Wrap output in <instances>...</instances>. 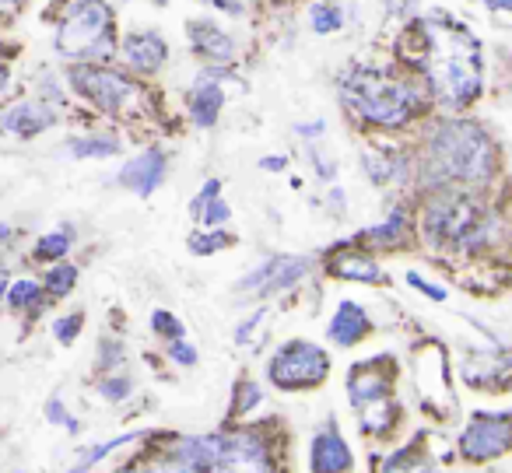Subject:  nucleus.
Wrapping results in <instances>:
<instances>
[{
    "instance_id": "nucleus-1",
    "label": "nucleus",
    "mask_w": 512,
    "mask_h": 473,
    "mask_svg": "<svg viewBox=\"0 0 512 473\" xmlns=\"http://www.w3.org/2000/svg\"><path fill=\"white\" fill-rule=\"evenodd\" d=\"M495 144L474 120H446L428 134L425 183L428 186H477L495 176Z\"/></svg>"
},
{
    "instance_id": "nucleus-2",
    "label": "nucleus",
    "mask_w": 512,
    "mask_h": 473,
    "mask_svg": "<svg viewBox=\"0 0 512 473\" xmlns=\"http://www.w3.org/2000/svg\"><path fill=\"white\" fill-rule=\"evenodd\" d=\"M151 473H274L264 438L253 431H214L176 442L162 459L148 463Z\"/></svg>"
},
{
    "instance_id": "nucleus-3",
    "label": "nucleus",
    "mask_w": 512,
    "mask_h": 473,
    "mask_svg": "<svg viewBox=\"0 0 512 473\" xmlns=\"http://www.w3.org/2000/svg\"><path fill=\"white\" fill-rule=\"evenodd\" d=\"M341 102L372 127H404L425 109V95L404 78H390L372 67H355L341 78Z\"/></svg>"
},
{
    "instance_id": "nucleus-4",
    "label": "nucleus",
    "mask_w": 512,
    "mask_h": 473,
    "mask_svg": "<svg viewBox=\"0 0 512 473\" xmlns=\"http://www.w3.org/2000/svg\"><path fill=\"white\" fill-rule=\"evenodd\" d=\"M53 46H57L60 57L78 60V64L113 60L116 46H120L113 8L106 0H74V4H67V11L60 15Z\"/></svg>"
},
{
    "instance_id": "nucleus-5",
    "label": "nucleus",
    "mask_w": 512,
    "mask_h": 473,
    "mask_svg": "<svg viewBox=\"0 0 512 473\" xmlns=\"http://www.w3.org/2000/svg\"><path fill=\"white\" fill-rule=\"evenodd\" d=\"M421 228H425V239L432 246L481 249L491 232V214L477 197H467V193H439V197L428 200Z\"/></svg>"
},
{
    "instance_id": "nucleus-6",
    "label": "nucleus",
    "mask_w": 512,
    "mask_h": 473,
    "mask_svg": "<svg viewBox=\"0 0 512 473\" xmlns=\"http://www.w3.org/2000/svg\"><path fill=\"white\" fill-rule=\"evenodd\" d=\"M71 85L85 95L92 106H99L109 116H127L141 102V88L120 71H109L102 64H74L67 71Z\"/></svg>"
},
{
    "instance_id": "nucleus-7",
    "label": "nucleus",
    "mask_w": 512,
    "mask_h": 473,
    "mask_svg": "<svg viewBox=\"0 0 512 473\" xmlns=\"http://www.w3.org/2000/svg\"><path fill=\"white\" fill-rule=\"evenodd\" d=\"M330 372V358L323 347L309 344V340H292L285 344L278 354L271 358V382L278 389H313L327 379Z\"/></svg>"
},
{
    "instance_id": "nucleus-8",
    "label": "nucleus",
    "mask_w": 512,
    "mask_h": 473,
    "mask_svg": "<svg viewBox=\"0 0 512 473\" xmlns=\"http://www.w3.org/2000/svg\"><path fill=\"white\" fill-rule=\"evenodd\" d=\"M512 417L505 410L498 414H474L467 424V431L460 435V452L474 463L481 459H495L509 449V431H512Z\"/></svg>"
},
{
    "instance_id": "nucleus-9",
    "label": "nucleus",
    "mask_w": 512,
    "mask_h": 473,
    "mask_svg": "<svg viewBox=\"0 0 512 473\" xmlns=\"http://www.w3.org/2000/svg\"><path fill=\"white\" fill-rule=\"evenodd\" d=\"M309 267H313V260H306V256H271L253 274L242 277L239 291L242 295H274V291H285L292 284H299L309 274Z\"/></svg>"
},
{
    "instance_id": "nucleus-10",
    "label": "nucleus",
    "mask_w": 512,
    "mask_h": 473,
    "mask_svg": "<svg viewBox=\"0 0 512 473\" xmlns=\"http://www.w3.org/2000/svg\"><path fill=\"white\" fill-rule=\"evenodd\" d=\"M165 172H169V158H165V151L148 148L123 165L120 176H116V183H120L123 190L137 193V197H151V193L165 183Z\"/></svg>"
},
{
    "instance_id": "nucleus-11",
    "label": "nucleus",
    "mask_w": 512,
    "mask_h": 473,
    "mask_svg": "<svg viewBox=\"0 0 512 473\" xmlns=\"http://www.w3.org/2000/svg\"><path fill=\"white\" fill-rule=\"evenodd\" d=\"M116 50H123L127 67L137 74H158L165 67V60H169V46H165V39L155 29L130 32L123 39V46H116Z\"/></svg>"
},
{
    "instance_id": "nucleus-12",
    "label": "nucleus",
    "mask_w": 512,
    "mask_h": 473,
    "mask_svg": "<svg viewBox=\"0 0 512 473\" xmlns=\"http://www.w3.org/2000/svg\"><path fill=\"white\" fill-rule=\"evenodd\" d=\"M186 36H190V46L200 60L214 67H225L235 60V39L228 36L221 25L207 22V18H197V22L186 25Z\"/></svg>"
},
{
    "instance_id": "nucleus-13",
    "label": "nucleus",
    "mask_w": 512,
    "mask_h": 473,
    "mask_svg": "<svg viewBox=\"0 0 512 473\" xmlns=\"http://www.w3.org/2000/svg\"><path fill=\"white\" fill-rule=\"evenodd\" d=\"M53 123H57V109L43 99L18 102V106L0 113V130L11 137H36V134H43V130H50Z\"/></svg>"
},
{
    "instance_id": "nucleus-14",
    "label": "nucleus",
    "mask_w": 512,
    "mask_h": 473,
    "mask_svg": "<svg viewBox=\"0 0 512 473\" xmlns=\"http://www.w3.org/2000/svg\"><path fill=\"white\" fill-rule=\"evenodd\" d=\"M351 466H355V459H351V449H348V442H344L341 431H337L334 424L316 431L313 449H309V470L313 473H348Z\"/></svg>"
},
{
    "instance_id": "nucleus-15",
    "label": "nucleus",
    "mask_w": 512,
    "mask_h": 473,
    "mask_svg": "<svg viewBox=\"0 0 512 473\" xmlns=\"http://www.w3.org/2000/svg\"><path fill=\"white\" fill-rule=\"evenodd\" d=\"M218 78H221V71H204L197 81H193L190 99H186V106H190V120L204 130L218 123L221 106H225V88L218 85Z\"/></svg>"
},
{
    "instance_id": "nucleus-16",
    "label": "nucleus",
    "mask_w": 512,
    "mask_h": 473,
    "mask_svg": "<svg viewBox=\"0 0 512 473\" xmlns=\"http://www.w3.org/2000/svg\"><path fill=\"white\" fill-rule=\"evenodd\" d=\"M372 330L369 316H365V309L358 302H341V309H337V316L330 319V340L341 347H355L365 340V333Z\"/></svg>"
},
{
    "instance_id": "nucleus-17",
    "label": "nucleus",
    "mask_w": 512,
    "mask_h": 473,
    "mask_svg": "<svg viewBox=\"0 0 512 473\" xmlns=\"http://www.w3.org/2000/svg\"><path fill=\"white\" fill-rule=\"evenodd\" d=\"M348 393L355 407L383 400V396H390V375H379L372 365H355V372H351V379H348Z\"/></svg>"
},
{
    "instance_id": "nucleus-18",
    "label": "nucleus",
    "mask_w": 512,
    "mask_h": 473,
    "mask_svg": "<svg viewBox=\"0 0 512 473\" xmlns=\"http://www.w3.org/2000/svg\"><path fill=\"white\" fill-rule=\"evenodd\" d=\"M362 165H365V176L372 179V183H397V179L407 176V162L404 155H397V151H365L362 155Z\"/></svg>"
},
{
    "instance_id": "nucleus-19",
    "label": "nucleus",
    "mask_w": 512,
    "mask_h": 473,
    "mask_svg": "<svg viewBox=\"0 0 512 473\" xmlns=\"http://www.w3.org/2000/svg\"><path fill=\"white\" fill-rule=\"evenodd\" d=\"M334 274L344 281H362V284H386V274L379 270V263L365 253H348L334 263Z\"/></svg>"
},
{
    "instance_id": "nucleus-20",
    "label": "nucleus",
    "mask_w": 512,
    "mask_h": 473,
    "mask_svg": "<svg viewBox=\"0 0 512 473\" xmlns=\"http://www.w3.org/2000/svg\"><path fill=\"white\" fill-rule=\"evenodd\" d=\"M123 144L116 141V137H71L67 141V151H71L74 158H113L120 155Z\"/></svg>"
},
{
    "instance_id": "nucleus-21",
    "label": "nucleus",
    "mask_w": 512,
    "mask_h": 473,
    "mask_svg": "<svg viewBox=\"0 0 512 473\" xmlns=\"http://www.w3.org/2000/svg\"><path fill=\"white\" fill-rule=\"evenodd\" d=\"M358 410H362V428L376 431V435L390 431L393 421H397V407L390 403V396H383V400H372V403H362Z\"/></svg>"
},
{
    "instance_id": "nucleus-22",
    "label": "nucleus",
    "mask_w": 512,
    "mask_h": 473,
    "mask_svg": "<svg viewBox=\"0 0 512 473\" xmlns=\"http://www.w3.org/2000/svg\"><path fill=\"white\" fill-rule=\"evenodd\" d=\"M383 473H439L432 466V459L425 452H414V449H400L386 459V470Z\"/></svg>"
},
{
    "instance_id": "nucleus-23",
    "label": "nucleus",
    "mask_w": 512,
    "mask_h": 473,
    "mask_svg": "<svg viewBox=\"0 0 512 473\" xmlns=\"http://www.w3.org/2000/svg\"><path fill=\"white\" fill-rule=\"evenodd\" d=\"M309 25H313L316 36H330V32H337L344 25V11L337 8L334 0H320V4H313V11H309Z\"/></svg>"
},
{
    "instance_id": "nucleus-24",
    "label": "nucleus",
    "mask_w": 512,
    "mask_h": 473,
    "mask_svg": "<svg viewBox=\"0 0 512 473\" xmlns=\"http://www.w3.org/2000/svg\"><path fill=\"white\" fill-rule=\"evenodd\" d=\"M71 242H74V232L71 228H64V232H50L43 235V239L36 242V260H64L67 253H71Z\"/></svg>"
},
{
    "instance_id": "nucleus-25",
    "label": "nucleus",
    "mask_w": 512,
    "mask_h": 473,
    "mask_svg": "<svg viewBox=\"0 0 512 473\" xmlns=\"http://www.w3.org/2000/svg\"><path fill=\"white\" fill-rule=\"evenodd\" d=\"M362 239L365 242H376V246H400V242H404V211H393L386 225L369 228Z\"/></svg>"
},
{
    "instance_id": "nucleus-26",
    "label": "nucleus",
    "mask_w": 512,
    "mask_h": 473,
    "mask_svg": "<svg viewBox=\"0 0 512 473\" xmlns=\"http://www.w3.org/2000/svg\"><path fill=\"white\" fill-rule=\"evenodd\" d=\"M232 246V235L228 232H197V235H190V249L197 256H214L218 249H228Z\"/></svg>"
},
{
    "instance_id": "nucleus-27",
    "label": "nucleus",
    "mask_w": 512,
    "mask_h": 473,
    "mask_svg": "<svg viewBox=\"0 0 512 473\" xmlns=\"http://www.w3.org/2000/svg\"><path fill=\"white\" fill-rule=\"evenodd\" d=\"M39 298H43V288H39L36 281H18V284H11V291H8L11 309H29V305H36Z\"/></svg>"
},
{
    "instance_id": "nucleus-28",
    "label": "nucleus",
    "mask_w": 512,
    "mask_h": 473,
    "mask_svg": "<svg viewBox=\"0 0 512 473\" xmlns=\"http://www.w3.org/2000/svg\"><path fill=\"white\" fill-rule=\"evenodd\" d=\"M74 281H78V267H74V263H57V267L50 270V277H46V288H50L53 295H67V291L74 288Z\"/></svg>"
},
{
    "instance_id": "nucleus-29",
    "label": "nucleus",
    "mask_w": 512,
    "mask_h": 473,
    "mask_svg": "<svg viewBox=\"0 0 512 473\" xmlns=\"http://www.w3.org/2000/svg\"><path fill=\"white\" fill-rule=\"evenodd\" d=\"M134 438H137V435H120V438H109V442L95 445V449H88L85 456H81V463L74 466V473H85L88 466H95L102 456H109V452H113V449H120V445H130V442H134Z\"/></svg>"
},
{
    "instance_id": "nucleus-30",
    "label": "nucleus",
    "mask_w": 512,
    "mask_h": 473,
    "mask_svg": "<svg viewBox=\"0 0 512 473\" xmlns=\"http://www.w3.org/2000/svg\"><path fill=\"white\" fill-rule=\"evenodd\" d=\"M151 330L158 333V337H169V340H183V323H179L172 312H165V309H158V312H151Z\"/></svg>"
},
{
    "instance_id": "nucleus-31",
    "label": "nucleus",
    "mask_w": 512,
    "mask_h": 473,
    "mask_svg": "<svg viewBox=\"0 0 512 473\" xmlns=\"http://www.w3.org/2000/svg\"><path fill=\"white\" fill-rule=\"evenodd\" d=\"M235 396H239V400L232 403L235 417L246 414V410H253V407H260V400H264V393H260V386H256V382H239V386H235Z\"/></svg>"
},
{
    "instance_id": "nucleus-32",
    "label": "nucleus",
    "mask_w": 512,
    "mask_h": 473,
    "mask_svg": "<svg viewBox=\"0 0 512 473\" xmlns=\"http://www.w3.org/2000/svg\"><path fill=\"white\" fill-rule=\"evenodd\" d=\"M197 218H204V228H214V225H221V221L232 218V211H228V204L221 200V193H218V197H211L204 207H200Z\"/></svg>"
},
{
    "instance_id": "nucleus-33",
    "label": "nucleus",
    "mask_w": 512,
    "mask_h": 473,
    "mask_svg": "<svg viewBox=\"0 0 512 473\" xmlns=\"http://www.w3.org/2000/svg\"><path fill=\"white\" fill-rule=\"evenodd\" d=\"M81 326H85V316H81V312H71V316H64V319L53 323V333H57V340H64V344H74L78 333H81Z\"/></svg>"
},
{
    "instance_id": "nucleus-34",
    "label": "nucleus",
    "mask_w": 512,
    "mask_h": 473,
    "mask_svg": "<svg viewBox=\"0 0 512 473\" xmlns=\"http://www.w3.org/2000/svg\"><path fill=\"white\" fill-rule=\"evenodd\" d=\"M130 389H134V382H130L127 375H109V379L99 382V393L106 396V400H127Z\"/></svg>"
},
{
    "instance_id": "nucleus-35",
    "label": "nucleus",
    "mask_w": 512,
    "mask_h": 473,
    "mask_svg": "<svg viewBox=\"0 0 512 473\" xmlns=\"http://www.w3.org/2000/svg\"><path fill=\"white\" fill-rule=\"evenodd\" d=\"M46 417H50L53 424H60V428H67V431H71V435H78V431H81L78 417H74L71 410H67L60 400H50V403H46Z\"/></svg>"
},
{
    "instance_id": "nucleus-36",
    "label": "nucleus",
    "mask_w": 512,
    "mask_h": 473,
    "mask_svg": "<svg viewBox=\"0 0 512 473\" xmlns=\"http://www.w3.org/2000/svg\"><path fill=\"white\" fill-rule=\"evenodd\" d=\"M407 284H414V288H418L421 295L435 298V302H446V291H442V288H435V284H428L425 277H421V274H414V270H411V274H407Z\"/></svg>"
},
{
    "instance_id": "nucleus-37",
    "label": "nucleus",
    "mask_w": 512,
    "mask_h": 473,
    "mask_svg": "<svg viewBox=\"0 0 512 473\" xmlns=\"http://www.w3.org/2000/svg\"><path fill=\"white\" fill-rule=\"evenodd\" d=\"M169 354H172V361H179V365H197V351H193L190 344H183V340H172Z\"/></svg>"
},
{
    "instance_id": "nucleus-38",
    "label": "nucleus",
    "mask_w": 512,
    "mask_h": 473,
    "mask_svg": "<svg viewBox=\"0 0 512 473\" xmlns=\"http://www.w3.org/2000/svg\"><path fill=\"white\" fill-rule=\"evenodd\" d=\"M218 193H221V183H218V179H207V183H204V190H200L197 197H193L190 211H193V214H200V207H204L211 197H218Z\"/></svg>"
},
{
    "instance_id": "nucleus-39",
    "label": "nucleus",
    "mask_w": 512,
    "mask_h": 473,
    "mask_svg": "<svg viewBox=\"0 0 512 473\" xmlns=\"http://www.w3.org/2000/svg\"><path fill=\"white\" fill-rule=\"evenodd\" d=\"M260 323H264V309L253 312V316H249L246 323H239V330H235V344H249V333H253Z\"/></svg>"
},
{
    "instance_id": "nucleus-40",
    "label": "nucleus",
    "mask_w": 512,
    "mask_h": 473,
    "mask_svg": "<svg viewBox=\"0 0 512 473\" xmlns=\"http://www.w3.org/2000/svg\"><path fill=\"white\" fill-rule=\"evenodd\" d=\"M204 4H211V8L225 11V15H232V18H239L242 11H246V0H204Z\"/></svg>"
},
{
    "instance_id": "nucleus-41",
    "label": "nucleus",
    "mask_w": 512,
    "mask_h": 473,
    "mask_svg": "<svg viewBox=\"0 0 512 473\" xmlns=\"http://www.w3.org/2000/svg\"><path fill=\"white\" fill-rule=\"evenodd\" d=\"M295 130H299L302 137H320L323 130H327V123H323V120H316V123H299Z\"/></svg>"
},
{
    "instance_id": "nucleus-42",
    "label": "nucleus",
    "mask_w": 512,
    "mask_h": 473,
    "mask_svg": "<svg viewBox=\"0 0 512 473\" xmlns=\"http://www.w3.org/2000/svg\"><path fill=\"white\" fill-rule=\"evenodd\" d=\"M414 8V0H386V11L390 15H407Z\"/></svg>"
},
{
    "instance_id": "nucleus-43",
    "label": "nucleus",
    "mask_w": 512,
    "mask_h": 473,
    "mask_svg": "<svg viewBox=\"0 0 512 473\" xmlns=\"http://www.w3.org/2000/svg\"><path fill=\"white\" fill-rule=\"evenodd\" d=\"M260 169H267V172H281V169H288V158L271 155V158H264V162H260Z\"/></svg>"
},
{
    "instance_id": "nucleus-44",
    "label": "nucleus",
    "mask_w": 512,
    "mask_h": 473,
    "mask_svg": "<svg viewBox=\"0 0 512 473\" xmlns=\"http://www.w3.org/2000/svg\"><path fill=\"white\" fill-rule=\"evenodd\" d=\"M484 8L495 11V15H505V11H512V0H484Z\"/></svg>"
},
{
    "instance_id": "nucleus-45",
    "label": "nucleus",
    "mask_w": 512,
    "mask_h": 473,
    "mask_svg": "<svg viewBox=\"0 0 512 473\" xmlns=\"http://www.w3.org/2000/svg\"><path fill=\"white\" fill-rule=\"evenodd\" d=\"M8 85H11V71L4 64H0V95L8 92Z\"/></svg>"
},
{
    "instance_id": "nucleus-46",
    "label": "nucleus",
    "mask_w": 512,
    "mask_h": 473,
    "mask_svg": "<svg viewBox=\"0 0 512 473\" xmlns=\"http://www.w3.org/2000/svg\"><path fill=\"white\" fill-rule=\"evenodd\" d=\"M22 8V0H0V11H15Z\"/></svg>"
},
{
    "instance_id": "nucleus-47",
    "label": "nucleus",
    "mask_w": 512,
    "mask_h": 473,
    "mask_svg": "<svg viewBox=\"0 0 512 473\" xmlns=\"http://www.w3.org/2000/svg\"><path fill=\"white\" fill-rule=\"evenodd\" d=\"M4 291H8V270L0 267V295H4Z\"/></svg>"
},
{
    "instance_id": "nucleus-48",
    "label": "nucleus",
    "mask_w": 512,
    "mask_h": 473,
    "mask_svg": "<svg viewBox=\"0 0 512 473\" xmlns=\"http://www.w3.org/2000/svg\"><path fill=\"white\" fill-rule=\"evenodd\" d=\"M11 239V228L8 225H0V242H8Z\"/></svg>"
},
{
    "instance_id": "nucleus-49",
    "label": "nucleus",
    "mask_w": 512,
    "mask_h": 473,
    "mask_svg": "<svg viewBox=\"0 0 512 473\" xmlns=\"http://www.w3.org/2000/svg\"><path fill=\"white\" fill-rule=\"evenodd\" d=\"M148 4H165V0H148Z\"/></svg>"
}]
</instances>
